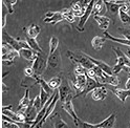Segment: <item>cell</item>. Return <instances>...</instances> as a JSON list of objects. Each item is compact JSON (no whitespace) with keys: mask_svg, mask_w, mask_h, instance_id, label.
<instances>
[{"mask_svg":"<svg viewBox=\"0 0 130 128\" xmlns=\"http://www.w3.org/2000/svg\"><path fill=\"white\" fill-rule=\"evenodd\" d=\"M66 55L75 64H80V65H82L87 70L92 69L95 66L94 64L88 59V55L87 54H84L82 52L75 53V52H71V51H67Z\"/></svg>","mask_w":130,"mask_h":128,"instance_id":"1","label":"cell"},{"mask_svg":"<svg viewBox=\"0 0 130 128\" xmlns=\"http://www.w3.org/2000/svg\"><path fill=\"white\" fill-rule=\"evenodd\" d=\"M113 52L117 55L118 62L115 66H113V75H118L121 70H123L125 67H130V58L126 54L123 53V51L120 50L119 47H112Z\"/></svg>","mask_w":130,"mask_h":128,"instance_id":"2","label":"cell"},{"mask_svg":"<svg viewBox=\"0 0 130 128\" xmlns=\"http://www.w3.org/2000/svg\"><path fill=\"white\" fill-rule=\"evenodd\" d=\"M1 40H2V42H5L9 45H11L13 49L15 51H17V52H20L23 49H30L27 41L15 39L14 37H12V36H10L9 34H7L4 29H2V31H1Z\"/></svg>","mask_w":130,"mask_h":128,"instance_id":"3","label":"cell"},{"mask_svg":"<svg viewBox=\"0 0 130 128\" xmlns=\"http://www.w3.org/2000/svg\"><path fill=\"white\" fill-rule=\"evenodd\" d=\"M47 59L48 56H46L43 52L42 53H38L37 57L35 59V61L32 62V69H34V76L37 77H41L47 67Z\"/></svg>","mask_w":130,"mask_h":128,"instance_id":"4","label":"cell"},{"mask_svg":"<svg viewBox=\"0 0 130 128\" xmlns=\"http://www.w3.org/2000/svg\"><path fill=\"white\" fill-rule=\"evenodd\" d=\"M61 66V56L60 52L57 50L54 54L48 55L47 59V71L52 70H59Z\"/></svg>","mask_w":130,"mask_h":128,"instance_id":"5","label":"cell"},{"mask_svg":"<svg viewBox=\"0 0 130 128\" xmlns=\"http://www.w3.org/2000/svg\"><path fill=\"white\" fill-rule=\"evenodd\" d=\"M59 92V99L61 100L62 103H64L69 97L72 95V89L70 87V84L68 82V80H62V84L58 89Z\"/></svg>","mask_w":130,"mask_h":128,"instance_id":"6","label":"cell"},{"mask_svg":"<svg viewBox=\"0 0 130 128\" xmlns=\"http://www.w3.org/2000/svg\"><path fill=\"white\" fill-rule=\"evenodd\" d=\"M94 4H95V1H94V0H91V1H89L88 5H87V7H86V12H85V14L83 15V17H82V18H80V20H79L78 26H77V29H78L79 31H83V30H84V26H85V24H86V21L88 20L89 16L92 14Z\"/></svg>","mask_w":130,"mask_h":128,"instance_id":"7","label":"cell"},{"mask_svg":"<svg viewBox=\"0 0 130 128\" xmlns=\"http://www.w3.org/2000/svg\"><path fill=\"white\" fill-rule=\"evenodd\" d=\"M89 2L87 1H77V2H72L71 7H70V11L74 13V15L76 17H80L82 18L83 15L86 12V7L88 5Z\"/></svg>","mask_w":130,"mask_h":128,"instance_id":"8","label":"cell"},{"mask_svg":"<svg viewBox=\"0 0 130 128\" xmlns=\"http://www.w3.org/2000/svg\"><path fill=\"white\" fill-rule=\"evenodd\" d=\"M104 3L106 5V12L111 16H116L120 13L121 7L125 1H104Z\"/></svg>","mask_w":130,"mask_h":128,"instance_id":"9","label":"cell"},{"mask_svg":"<svg viewBox=\"0 0 130 128\" xmlns=\"http://www.w3.org/2000/svg\"><path fill=\"white\" fill-rule=\"evenodd\" d=\"M62 20H64L62 12H47L45 14V17L43 18V21L45 23H52V24H56Z\"/></svg>","mask_w":130,"mask_h":128,"instance_id":"10","label":"cell"},{"mask_svg":"<svg viewBox=\"0 0 130 128\" xmlns=\"http://www.w3.org/2000/svg\"><path fill=\"white\" fill-rule=\"evenodd\" d=\"M72 99H74V95L69 97V98H68L66 101H65L64 103H62V107H63V109L66 111V113L72 118L74 122L77 123V122H78V120H79V118H78V116H77V114H76V111H75V109H74V105H72Z\"/></svg>","mask_w":130,"mask_h":128,"instance_id":"11","label":"cell"},{"mask_svg":"<svg viewBox=\"0 0 130 128\" xmlns=\"http://www.w3.org/2000/svg\"><path fill=\"white\" fill-rule=\"evenodd\" d=\"M104 85L103 84H101L99 81H96V80H94V79H91V78H89V77H87V82H86V86H85V88H84V90L80 93V95H86L88 92H92L94 89H96V88H100V87H103ZM79 95V97H80Z\"/></svg>","mask_w":130,"mask_h":128,"instance_id":"12","label":"cell"},{"mask_svg":"<svg viewBox=\"0 0 130 128\" xmlns=\"http://www.w3.org/2000/svg\"><path fill=\"white\" fill-rule=\"evenodd\" d=\"M59 101V92H58V90H56V93H55V98H54V100H53V102L50 104V106H48V108H47V110H46V114L44 115V117H43V119L41 120V122H40L37 126H36V128H41L42 126H43V124L46 122V119L51 116V114L54 111V109H55V107H56V105H57V102Z\"/></svg>","mask_w":130,"mask_h":128,"instance_id":"13","label":"cell"},{"mask_svg":"<svg viewBox=\"0 0 130 128\" xmlns=\"http://www.w3.org/2000/svg\"><path fill=\"white\" fill-rule=\"evenodd\" d=\"M88 59L90 60L95 66H98L100 69H102L104 73L108 74L109 76H113V70H112V68L108 65L107 63H105L103 61H100V60H96V59H93L92 57H90V56H88Z\"/></svg>","mask_w":130,"mask_h":128,"instance_id":"14","label":"cell"},{"mask_svg":"<svg viewBox=\"0 0 130 128\" xmlns=\"http://www.w3.org/2000/svg\"><path fill=\"white\" fill-rule=\"evenodd\" d=\"M30 102L31 100L29 99V90L26 89L24 95L21 98L20 102H19V105H18V110L17 111H22V113H25V110L28 108V106L30 105Z\"/></svg>","mask_w":130,"mask_h":128,"instance_id":"15","label":"cell"},{"mask_svg":"<svg viewBox=\"0 0 130 128\" xmlns=\"http://www.w3.org/2000/svg\"><path fill=\"white\" fill-rule=\"evenodd\" d=\"M37 54L38 53H36L35 51H32L31 49H23V50H21L19 52L20 57L27 60V61H29V62H34L35 61V59L37 57Z\"/></svg>","mask_w":130,"mask_h":128,"instance_id":"16","label":"cell"},{"mask_svg":"<svg viewBox=\"0 0 130 128\" xmlns=\"http://www.w3.org/2000/svg\"><path fill=\"white\" fill-rule=\"evenodd\" d=\"M35 85H39L38 82V77L32 76V77H24L21 81V86L26 89H29L30 87H34Z\"/></svg>","mask_w":130,"mask_h":128,"instance_id":"17","label":"cell"},{"mask_svg":"<svg viewBox=\"0 0 130 128\" xmlns=\"http://www.w3.org/2000/svg\"><path fill=\"white\" fill-rule=\"evenodd\" d=\"M93 19L98 22L100 28L103 30H106L109 27V24L111 22V19L107 16H93Z\"/></svg>","mask_w":130,"mask_h":128,"instance_id":"18","label":"cell"},{"mask_svg":"<svg viewBox=\"0 0 130 128\" xmlns=\"http://www.w3.org/2000/svg\"><path fill=\"white\" fill-rule=\"evenodd\" d=\"M110 90L120 99V101L122 103H125L126 98L130 95V90H127V89H121V88H117V87L111 86L110 87Z\"/></svg>","mask_w":130,"mask_h":128,"instance_id":"19","label":"cell"},{"mask_svg":"<svg viewBox=\"0 0 130 128\" xmlns=\"http://www.w3.org/2000/svg\"><path fill=\"white\" fill-rule=\"evenodd\" d=\"M116 118H117L116 114L112 113L108 118L105 119L103 122L96 124V126L101 127V128H113L115 127V124H116Z\"/></svg>","mask_w":130,"mask_h":128,"instance_id":"20","label":"cell"},{"mask_svg":"<svg viewBox=\"0 0 130 128\" xmlns=\"http://www.w3.org/2000/svg\"><path fill=\"white\" fill-rule=\"evenodd\" d=\"M24 30H25V35L27 38L36 39V37L40 34V26L38 24H35V23H31L27 28H24Z\"/></svg>","mask_w":130,"mask_h":128,"instance_id":"21","label":"cell"},{"mask_svg":"<svg viewBox=\"0 0 130 128\" xmlns=\"http://www.w3.org/2000/svg\"><path fill=\"white\" fill-rule=\"evenodd\" d=\"M19 56V52L13 51L11 53H7L6 55H3L1 57V62L3 65H13L14 64V59Z\"/></svg>","mask_w":130,"mask_h":128,"instance_id":"22","label":"cell"},{"mask_svg":"<svg viewBox=\"0 0 130 128\" xmlns=\"http://www.w3.org/2000/svg\"><path fill=\"white\" fill-rule=\"evenodd\" d=\"M107 97V89L105 88V86L96 88L91 92V98L94 101H102Z\"/></svg>","mask_w":130,"mask_h":128,"instance_id":"23","label":"cell"},{"mask_svg":"<svg viewBox=\"0 0 130 128\" xmlns=\"http://www.w3.org/2000/svg\"><path fill=\"white\" fill-rule=\"evenodd\" d=\"M105 12H106V5H105L103 0H98V1H95L93 11H92L93 16H101V15L103 16V14Z\"/></svg>","mask_w":130,"mask_h":128,"instance_id":"24","label":"cell"},{"mask_svg":"<svg viewBox=\"0 0 130 128\" xmlns=\"http://www.w3.org/2000/svg\"><path fill=\"white\" fill-rule=\"evenodd\" d=\"M52 121L54 123L55 128H69V126L61 119L59 114H56L54 117H52Z\"/></svg>","mask_w":130,"mask_h":128,"instance_id":"25","label":"cell"},{"mask_svg":"<svg viewBox=\"0 0 130 128\" xmlns=\"http://www.w3.org/2000/svg\"><path fill=\"white\" fill-rule=\"evenodd\" d=\"M105 40H106V38H105V37L95 36V37L92 39V41H91V45H92V47H93L95 51H101L102 47H103V45H104Z\"/></svg>","mask_w":130,"mask_h":128,"instance_id":"26","label":"cell"},{"mask_svg":"<svg viewBox=\"0 0 130 128\" xmlns=\"http://www.w3.org/2000/svg\"><path fill=\"white\" fill-rule=\"evenodd\" d=\"M47 83H48V85H50L51 88L55 91V90H57V89H59V87L61 86V84H62V79H61L60 76H56V77L52 78Z\"/></svg>","mask_w":130,"mask_h":128,"instance_id":"27","label":"cell"},{"mask_svg":"<svg viewBox=\"0 0 130 128\" xmlns=\"http://www.w3.org/2000/svg\"><path fill=\"white\" fill-rule=\"evenodd\" d=\"M2 125L4 128H20L17 122L13 121L12 119L3 115H2Z\"/></svg>","mask_w":130,"mask_h":128,"instance_id":"28","label":"cell"},{"mask_svg":"<svg viewBox=\"0 0 130 128\" xmlns=\"http://www.w3.org/2000/svg\"><path fill=\"white\" fill-rule=\"evenodd\" d=\"M26 41H27L29 47L32 51H35L36 53H42V49L39 46V44H38L36 39H31V38H27L26 37Z\"/></svg>","mask_w":130,"mask_h":128,"instance_id":"29","label":"cell"},{"mask_svg":"<svg viewBox=\"0 0 130 128\" xmlns=\"http://www.w3.org/2000/svg\"><path fill=\"white\" fill-rule=\"evenodd\" d=\"M62 13H63V16H64V20H66L69 23H74L75 22L76 16L74 15V13H72L69 9H64L62 11Z\"/></svg>","mask_w":130,"mask_h":128,"instance_id":"30","label":"cell"},{"mask_svg":"<svg viewBox=\"0 0 130 128\" xmlns=\"http://www.w3.org/2000/svg\"><path fill=\"white\" fill-rule=\"evenodd\" d=\"M58 45H59V39L56 36H53L51 38V41H50V55L54 54L57 50H58Z\"/></svg>","mask_w":130,"mask_h":128,"instance_id":"31","label":"cell"},{"mask_svg":"<svg viewBox=\"0 0 130 128\" xmlns=\"http://www.w3.org/2000/svg\"><path fill=\"white\" fill-rule=\"evenodd\" d=\"M10 14L9 11H7L6 6L4 5V3L1 1V29L4 28L5 23H6V15Z\"/></svg>","mask_w":130,"mask_h":128,"instance_id":"32","label":"cell"},{"mask_svg":"<svg viewBox=\"0 0 130 128\" xmlns=\"http://www.w3.org/2000/svg\"><path fill=\"white\" fill-rule=\"evenodd\" d=\"M40 99H41V103H42V107H44V105H45V104H46V102L48 101V100H50L51 99V97H52V95H50V94H48L43 88H41V87H40Z\"/></svg>","mask_w":130,"mask_h":128,"instance_id":"33","label":"cell"},{"mask_svg":"<svg viewBox=\"0 0 130 128\" xmlns=\"http://www.w3.org/2000/svg\"><path fill=\"white\" fill-rule=\"evenodd\" d=\"M74 74H75V76H82V75H86V74H87V69H85L82 65H80V64H75Z\"/></svg>","mask_w":130,"mask_h":128,"instance_id":"34","label":"cell"},{"mask_svg":"<svg viewBox=\"0 0 130 128\" xmlns=\"http://www.w3.org/2000/svg\"><path fill=\"white\" fill-rule=\"evenodd\" d=\"M79 128H101V127H98L96 125H92L90 123H87V122H84L82 120H78V122L75 123Z\"/></svg>","mask_w":130,"mask_h":128,"instance_id":"35","label":"cell"},{"mask_svg":"<svg viewBox=\"0 0 130 128\" xmlns=\"http://www.w3.org/2000/svg\"><path fill=\"white\" fill-rule=\"evenodd\" d=\"M119 16H120L121 21L123 22L124 24H129V25H130V15H129V14H126L125 12H123L122 10H120Z\"/></svg>","mask_w":130,"mask_h":128,"instance_id":"36","label":"cell"},{"mask_svg":"<svg viewBox=\"0 0 130 128\" xmlns=\"http://www.w3.org/2000/svg\"><path fill=\"white\" fill-rule=\"evenodd\" d=\"M13 51H15L13 47L11 46V45H9L7 43H5V42H2L1 43V55L3 56V55H6L7 53H11V52H13Z\"/></svg>","mask_w":130,"mask_h":128,"instance_id":"37","label":"cell"},{"mask_svg":"<svg viewBox=\"0 0 130 128\" xmlns=\"http://www.w3.org/2000/svg\"><path fill=\"white\" fill-rule=\"evenodd\" d=\"M32 105H34V107L37 109V111L41 110L43 107H42V103H41V99H40V95H37V97L35 99H32Z\"/></svg>","mask_w":130,"mask_h":128,"instance_id":"38","label":"cell"},{"mask_svg":"<svg viewBox=\"0 0 130 128\" xmlns=\"http://www.w3.org/2000/svg\"><path fill=\"white\" fill-rule=\"evenodd\" d=\"M3 3H4V5L6 6V9H7V11H9V13L10 14H13L14 13V9H13V6L17 3V1H2Z\"/></svg>","mask_w":130,"mask_h":128,"instance_id":"39","label":"cell"},{"mask_svg":"<svg viewBox=\"0 0 130 128\" xmlns=\"http://www.w3.org/2000/svg\"><path fill=\"white\" fill-rule=\"evenodd\" d=\"M35 75L34 69H32V66H27L24 68V76L25 77H32Z\"/></svg>","mask_w":130,"mask_h":128,"instance_id":"40","label":"cell"},{"mask_svg":"<svg viewBox=\"0 0 130 128\" xmlns=\"http://www.w3.org/2000/svg\"><path fill=\"white\" fill-rule=\"evenodd\" d=\"M119 30L121 31L123 36L125 37V39L127 40H130V29H127V28H119Z\"/></svg>","mask_w":130,"mask_h":128,"instance_id":"41","label":"cell"},{"mask_svg":"<svg viewBox=\"0 0 130 128\" xmlns=\"http://www.w3.org/2000/svg\"><path fill=\"white\" fill-rule=\"evenodd\" d=\"M86 76H87V77H89V78H91V79L96 80V76H95V73H94L93 68H92V69H89V70H87V74H86Z\"/></svg>","mask_w":130,"mask_h":128,"instance_id":"42","label":"cell"},{"mask_svg":"<svg viewBox=\"0 0 130 128\" xmlns=\"http://www.w3.org/2000/svg\"><path fill=\"white\" fill-rule=\"evenodd\" d=\"M1 88H2V92H6L7 90H9V87H7L3 82H2V84H1Z\"/></svg>","mask_w":130,"mask_h":128,"instance_id":"43","label":"cell"},{"mask_svg":"<svg viewBox=\"0 0 130 128\" xmlns=\"http://www.w3.org/2000/svg\"><path fill=\"white\" fill-rule=\"evenodd\" d=\"M126 89L127 90H130V77L128 78V80H127V82H126Z\"/></svg>","mask_w":130,"mask_h":128,"instance_id":"44","label":"cell"},{"mask_svg":"<svg viewBox=\"0 0 130 128\" xmlns=\"http://www.w3.org/2000/svg\"><path fill=\"white\" fill-rule=\"evenodd\" d=\"M128 54H129V55H130V51H128Z\"/></svg>","mask_w":130,"mask_h":128,"instance_id":"45","label":"cell"}]
</instances>
